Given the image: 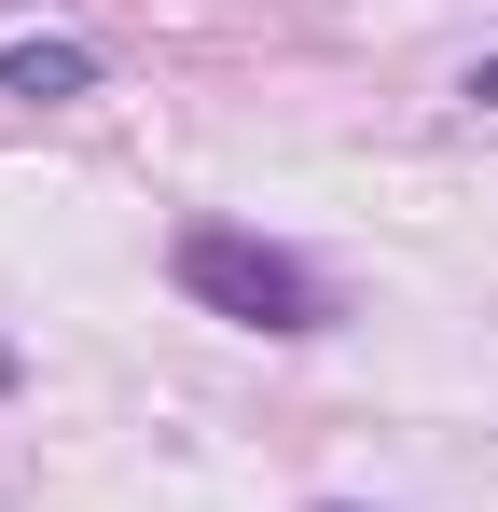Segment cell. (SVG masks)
Wrapping results in <instances>:
<instances>
[{
  "instance_id": "obj_4",
  "label": "cell",
  "mask_w": 498,
  "mask_h": 512,
  "mask_svg": "<svg viewBox=\"0 0 498 512\" xmlns=\"http://www.w3.org/2000/svg\"><path fill=\"white\" fill-rule=\"evenodd\" d=\"M319 512H360V499H319Z\"/></svg>"
},
{
  "instance_id": "obj_2",
  "label": "cell",
  "mask_w": 498,
  "mask_h": 512,
  "mask_svg": "<svg viewBox=\"0 0 498 512\" xmlns=\"http://www.w3.org/2000/svg\"><path fill=\"white\" fill-rule=\"evenodd\" d=\"M97 42H70V28H28V42H0V97H28V111H56V97H97Z\"/></svg>"
},
{
  "instance_id": "obj_1",
  "label": "cell",
  "mask_w": 498,
  "mask_h": 512,
  "mask_svg": "<svg viewBox=\"0 0 498 512\" xmlns=\"http://www.w3.org/2000/svg\"><path fill=\"white\" fill-rule=\"evenodd\" d=\"M166 277H180V305H208V319H236V333H263V346L332 333V277L305 250H277L263 222H180V236H166Z\"/></svg>"
},
{
  "instance_id": "obj_3",
  "label": "cell",
  "mask_w": 498,
  "mask_h": 512,
  "mask_svg": "<svg viewBox=\"0 0 498 512\" xmlns=\"http://www.w3.org/2000/svg\"><path fill=\"white\" fill-rule=\"evenodd\" d=\"M457 97H471V111H498V56H485V70H471V84H457Z\"/></svg>"
}]
</instances>
